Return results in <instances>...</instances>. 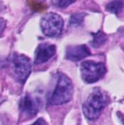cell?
<instances>
[{
  "label": "cell",
  "mask_w": 124,
  "mask_h": 125,
  "mask_svg": "<svg viewBox=\"0 0 124 125\" xmlns=\"http://www.w3.org/2000/svg\"><path fill=\"white\" fill-rule=\"evenodd\" d=\"M109 102L110 98L105 92L99 88L94 89L83 105V111L86 119L90 121L96 120Z\"/></svg>",
  "instance_id": "cell-1"
},
{
  "label": "cell",
  "mask_w": 124,
  "mask_h": 125,
  "mask_svg": "<svg viewBox=\"0 0 124 125\" xmlns=\"http://www.w3.org/2000/svg\"><path fill=\"white\" fill-rule=\"evenodd\" d=\"M74 86L71 79L62 73L56 75V83L53 92L48 97L52 105H61L69 103L73 96Z\"/></svg>",
  "instance_id": "cell-2"
},
{
  "label": "cell",
  "mask_w": 124,
  "mask_h": 125,
  "mask_svg": "<svg viewBox=\"0 0 124 125\" xmlns=\"http://www.w3.org/2000/svg\"><path fill=\"white\" fill-rule=\"evenodd\" d=\"M42 33L49 37H57L62 33L64 20L61 15L55 12L45 14L40 21Z\"/></svg>",
  "instance_id": "cell-3"
},
{
  "label": "cell",
  "mask_w": 124,
  "mask_h": 125,
  "mask_svg": "<svg viewBox=\"0 0 124 125\" xmlns=\"http://www.w3.org/2000/svg\"><path fill=\"white\" fill-rule=\"evenodd\" d=\"M80 73L83 80L87 83H94L100 80L106 73L103 63L94 61H85L80 65Z\"/></svg>",
  "instance_id": "cell-4"
},
{
  "label": "cell",
  "mask_w": 124,
  "mask_h": 125,
  "mask_svg": "<svg viewBox=\"0 0 124 125\" xmlns=\"http://www.w3.org/2000/svg\"><path fill=\"white\" fill-rule=\"evenodd\" d=\"M12 64L17 81L23 84L31 71V60L23 54L15 53L12 57Z\"/></svg>",
  "instance_id": "cell-5"
},
{
  "label": "cell",
  "mask_w": 124,
  "mask_h": 125,
  "mask_svg": "<svg viewBox=\"0 0 124 125\" xmlns=\"http://www.w3.org/2000/svg\"><path fill=\"white\" fill-rule=\"evenodd\" d=\"M40 106V101L38 98L34 97L29 94H26L20 100L19 103V108L21 114L24 116L25 119H31L34 117Z\"/></svg>",
  "instance_id": "cell-6"
},
{
  "label": "cell",
  "mask_w": 124,
  "mask_h": 125,
  "mask_svg": "<svg viewBox=\"0 0 124 125\" xmlns=\"http://www.w3.org/2000/svg\"><path fill=\"white\" fill-rule=\"evenodd\" d=\"M56 48L55 45L47 42L39 44L36 51L34 56V63L36 64H41L48 62L56 53Z\"/></svg>",
  "instance_id": "cell-7"
},
{
  "label": "cell",
  "mask_w": 124,
  "mask_h": 125,
  "mask_svg": "<svg viewBox=\"0 0 124 125\" xmlns=\"http://www.w3.org/2000/svg\"><path fill=\"white\" fill-rule=\"evenodd\" d=\"M91 55L88 47L86 45L68 46L66 49V59L72 62H78Z\"/></svg>",
  "instance_id": "cell-8"
},
{
  "label": "cell",
  "mask_w": 124,
  "mask_h": 125,
  "mask_svg": "<svg viewBox=\"0 0 124 125\" xmlns=\"http://www.w3.org/2000/svg\"><path fill=\"white\" fill-rule=\"evenodd\" d=\"M107 37L105 33L99 31L95 34H93V40L91 45L94 48H100L107 41Z\"/></svg>",
  "instance_id": "cell-9"
},
{
  "label": "cell",
  "mask_w": 124,
  "mask_h": 125,
  "mask_svg": "<svg viewBox=\"0 0 124 125\" xmlns=\"http://www.w3.org/2000/svg\"><path fill=\"white\" fill-rule=\"evenodd\" d=\"M124 8V2L121 0H113L107 6V10L115 15L120 13Z\"/></svg>",
  "instance_id": "cell-10"
},
{
  "label": "cell",
  "mask_w": 124,
  "mask_h": 125,
  "mask_svg": "<svg viewBox=\"0 0 124 125\" xmlns=\"http://www.w3.org/2000/svg\"><path fill=\"white\" fill-rule=\"evenodd\" d=\"M83 20H84V14L82 13L75 14L71 16L69 20V23L71 26H77L83 23Z\"/></svg>",
  "instance_id": "cell-11"
},
{
  "label": "cell",
  "mask_w": 124,
  "mask_h": 125,
  "mask_svg": "<svg viewBox=\"0 0 124 125\" xmlns=\"http://www.w3.org/2000/svg\"><path fill=\"white\" fill-rule=\"evenodd\" d=\"M76 0H52L54 6L60 8H65L73 4Z\"/></svg>",
  "instance_id": "cell-12"
},
{
  "label": "cell",
  "mask_w": 124,
  "mask_h": 125,
  "mask_svg": "<svg viewBox=\"0 0 124 125\" xmlns=\"http://www.w3.org/2000/svg\"><path fill=\"white\" fill-rule=\"evenodd\" d=\"M6 27V21L2 18H0V37L1 36L4 29Z\"/></svg>",
  "instance_id": "cell-13"
},
{
  "label": "cell",
  "mask_w": 124,
  "mask_h": 125,
  "mask_svg": "<svg viewBox=\"0 0 124 125\" xmlns=\"http://www.w3.org/2000/svg\"><path fill=\"white\" fill-rule=\"evenodd\" d=\"M48 125V122L44 119L39 118L34 123H33L32 125Z\"/></svg>",
  "instance_id": "cell-14"
}]
</instances>
